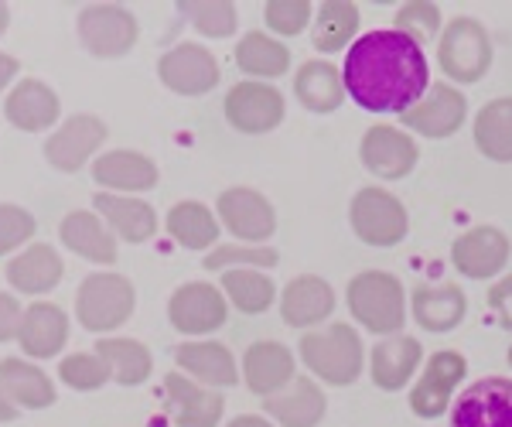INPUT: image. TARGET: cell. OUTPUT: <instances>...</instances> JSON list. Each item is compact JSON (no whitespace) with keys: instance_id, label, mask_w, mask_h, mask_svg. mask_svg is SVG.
Returning <instances> with one entry per match:
<instances>
[{"instance_id":"6da1fadb","label":"cell","mask_w":512,"mask_h":427,"mask_svg":"<svg viewBox=\"0 0 512 427\" xmlns=\"http://www.w3.org/2000/svg\"><path fill=\"white\" fill-rule=\"evenodd\" d=\"M345 93L369 113H410L431 89L424 48L396 28H376L352 41L342 65Z\"/></svg>"},{"instance_id":"7a4b0ae2","label":"cell","mask_w":512,"mask_h":427,"mask_svg":"<svg viewBox=\"0 0 512 427\" xmlns=\"http://www.w3.org/2000/svg\"><path fill=\"white\" fill-rule=\"evenodd\" d=\"M352 318L359 322L366 332L373 335H400L403 322H407V294L403 284L396 281L386 270H362L349 281L345 291Z\"/></svg>"},{"instance_id":"3957f363","label":"cell","mask_w":512,"mask_h":427,"mask_svg":"<svg viewBox=\"0 0 512 427\" xmlns=\"http://www.w3.org/2000/svg\"><path fill=\"white\" fill-rule=\"evenodd\" d=\"M301 359L318 380L332 383V387H352L366 363L362 339L355 335L352 325H332L325 332L301 335Z\"/></svg>"},{"instance_id":"277c9868","label":"cell","mask_w":512,"mask_h":427,"mask_svg":"<svg viewBox=\"0 0 512 427\" xmlns=\"http://www.w3.org/2000/svg\"><path fill=\"white\" fill-rule=\"evenodd\" d=\"M437 65L454 82H478L492 65L489 31L475 18H454L437 41Z\"/></svg>"},{"instance_id":"5b68a950","label":"cell","mask_w":512,"mask_h":427,"mask_svg":"<svg viewBox=\"0 0 512 427\" xmlns=\"http://www.w3.org/2000/svg\"><path fill=\"white\" fill-rule=\"evenodd\" d=\"M352 233L366 246H396L407 236L410 219L403 202L386 188H362L349 205Z\"/></svg>"},{"instance_id":"8992f818","label":"cell","mask_w":512,"mask_h":427,"mask_svg":"<svg viewBox=\"0 0 512 427\" xmlns=\"http://www.w3.org/2000/svg\"><path fill=\"white\" fill-rule=\"evenodd\" d=\"M76 311L89 332H113L134 315V284L120 274L86 277L76 294Z\"/></svg>"},{"instance_id":"52a82bcc","label":"cell","mask_w":512,"mask_h":427,"mask_svg":"<svg viewBox=\"0 0 512 427\" xmlns=\"http://www.w3.org/2000/svg\"><path fill=\"white\" fill-rule=\"evenodd\" d=\"M448 427H512V380L482 376L454 397Z\"/></svg>"},{"instance_id":"ba28073f","label":"cell","mask_w":512,"mask_h":427,"mask_svg":"<svg viewBox=\"0 0 512 427\" xmlns=\"http://www.w3.org/2000/svg\"><path fill=\"white\" fill-rule=\"evenodd\" d=\"M79 38L86 52H93L96 59H120L134 48L137 21L127 7L96 4L79 14Z\"/></svg>"},{"instance_id":"9c48e42d","label":"cell","mask_w":512,"mask_h":427,"mask_svg":"<svg viewBox=\"0 0 512 427\" xmlns=\"http://www.w3.org/2000/svg\"><path fill=\"white\" fill-rule=\"evenodd\" d=\"M465 373H468V363L461 352H451V349L434 352L431 363L420 373L417 387L410 390V410H414L417 417H427V421L441 417L444 410H448V400L454 397V390L465 380Z\"/></svg>"},{"instance_id":"30bf717a","label":"cell","mask_w":512,"mask_h":427,"mask_svg":"<svg viewBox=\"0 0 512 427\" xmlns=\"http://www.w3.org/2000/svg\"><path fill=\"white\" fill-rule=\"evenodd\" d=\"M158 76L164 86L178 96H205L209 89L219 86V65L209 48L185 41V45H178L161 55Z\"/></svg>"},{"instance_id":"8fae6325","label":"cell","mask_w":512,"mask_h":427,"mask_svg":"<svg viewBox=\"0 0 512 427\" xmlns=\"http://www.w3.org/2000/svg\"><path fill=\"white\" fill-rule=\"evenodd\" d=\"M284 96L267 82H239L226 96V120L243 134H270L284 123Z\"/></svg>"},{"instance_id":"7c38bea8","label":"cell","mask_w":512,"mask_h":427,"mask_svg":"<svg viewBox=\"0 0 512 427\" xmlns=\"http://www.w3.org/2000/svg\"><path fill=\"white\" fill-rule=\"evenodd\" d=\"M451 264L458 274L475 281H492L509 264V236L495 226H475L451 246Z\"/></svg>"},{"instance_id":"4fadbf2b","label":"cell","mask_w":512,"mask_h":427,"mask_svg":"<svg viewBox=\"0 0 512 427\" xmlns=\"http://www.w3.org/2000/svg\"><path fill=\"white\" fill-rule=\"evenodd\" d=\"M226 298H222L219 287L195 281V284H181L168 301V318L178 332L185 335H209L219 332L226 325Z\"/></svg>"},{"instance_id":"5bb4252c","label":"cell","mask_w":512,"mask_h":427,"mask_svg":"<svg viewBox=\"0 0 512 427\" xmlns=\"http://www.w3.org/2000/svg\"><path fill=\"white\" fill-rule=\"evenodd\" d=\"M359 158L366 164V171H373L376 178H386V182H396V178H407L410 171L417 168V144L410 134L396 127H369L366 137H362V147H359Z\"/></svg>"},{"instance_id":"9a60e30c","label":"cell","mask_w":512,"mask_h":427,"mask_svg":"<svg viewBox=\"0 0 512 427\" xmlns=\"http://www.w3.org/2000/svg\"><path fill=\"white\" fill-rule=\"evenodd\" d=\"M465 117H468L465 96H461L454 86H448V82H434V86L427 89L424 100H420L410 113H403L400 120H403V127L417 130L420 137L437 141V137H451L454 130L465 123Z\"/></svg>"},{"instance_id":"2e32d148","label":"cell","mask_w":512,"mask_h":427,"mask_svg":"<svg viewBox=\"0 0 512 427\" xmlns=\"http://www.w3.org/2000/svg\"><path fill=\"white\" fill-rule=\"evenodd\" d=\"M219 219L229 233L246 243L267 240V236H274V229H277L274 205L263 199L260 192H253V188H229V192H222L219 195Z\"/></svg>"},{"instance_id":"e0dca14e","label":"cell","mask_w":512,"mask_h":427,"mask_svg":"<svg viewBox=\"0 0 512 427\" xmlns=\"http://www.w3.org/2000/svg\"><path fill=\"white\" fill-rule=\"evenodd\" d=\"M103 141H106V123L93 117V113H79V117L65 120L59 134L45 144V158L59 171H79Z\"/></svg>"},{"instance_id":"ac0fdd59","label":"cell","mask_w":512,"mask_h":427,"mask_svg":"<svg viewBox=\"0 0 512 427\" xmlns=\"http://www.w3.org/2000/svg\"><path fill=\"white\" fill-rule=\"evenodd\" d=\"M335 311V291L328 281H321L315 274H301L284 287L280 298V318L291 328H311L325 322Z\"/></svg>"},{"instance_id":"d6986e66","label":"cell","mask_w":512,"mask_h":427,"mask_svg":"<svg viewBox=\"0 0 512 427\" xmlns=\"http://www.w3.org/2000/svg\"><path fill=\"white\" fill-rule=\"evenodd\" d=\"M420 356H424V349H420L414 335H390V339H383L373 349V356H369L373 383L386 393L403 390L410 383V376L420 369Z\"/></svg>"},{"instance_id":"ffe728a7","label":"cell","mask_w":512,"mask_h":427,"mask_svg":"<svg viewBox=\"0 0 512 427\" xmlns=\"http://www.w3.org/2000/svg\"><path fill=\"white\" fill-rule=\"evenodd\" d=\"M164 390H168L171 400V414H175L178 427H216L222 417V393L216 390H202L198 383H192L181 373H168L164 376Z\"/></svg>"},{"instance_id":"44dd1931","label":"cell","mask_w":512,"mask_h":427,"mask_svg":"<svg viewBox=\"0 0 512 427\" xmlns=\"http://www.w3.org/2000/svg\"><path fill=\"white\" fill-rule=\"evenodd\" d=\"M243 376L246 387L260 397H274L284 387L294 383V356L287 346L280 342H256V346L246 349L243 359Z\"/></svg>"},{"instance_id":"7402d4cb","label":"cell","mask_w":512,"mask_h":427,"mask_svg":"<svg viewBox=\"0 0 512 427\" xmlns=\"http://www.w3.org/2000/svg\"><path fill=\"white\" fill-rule=\"evenodd\" d=\"M410 308L424 332H451L465 318L468 301L458 284H417Z\"/></svg>"},{"instance_id":"603a6c76","label":"cell","mask_w":512,"mask_h":427,"mask_svg":"<svg viewBox=\"0 0 512 427\" xmlns=\"http://www.w3.org/2000/svg\"><path fill=\"white\" fill-rule=\"evenodd\" d=\"M65 339H69V318H65V311L59 305L41 301V305H31L28 311H24L18 342L31 359L59 356Z\"/></svg>"},{"instance_id":"cb8c5ba5","label":"cell","mask_w":512,"mask_h":427,"mask_svg":"<svg viewBox=\"0 0 512 427\" xmlns=\"http://www.w3.org/2000/svg\"><path fill=\"white\" fill-rule=\"evenodd\" d=\"M325 407V393L308 376H294L291 387L267 397V414L277 417L284 427H318V421L325 417Z\"/></svg>"},{"instance_id":"d4e9b609","label":"cell","mask_w":512,"mask_h":427,"mask_svg":"<svg viewBox=\"0 0 512 427\" xmlns=\"http://www.w3.org/2000/svg\"><path fill=\"white\" fill-rule=\"evenodd\" d=\"M62 243L72 253H79L82 260H93V264H113L117 260V243L113 233L99 216L86 209H76L62 219Z\"/></svg>"},{"instance_id":"484cf974","label":"cell","mask_w":512,"mask_h":427,"mask_svg":"<svg viewBox=\"0 0 512 427\" xmlns=\"http://www.w3.org/2000/svg\"><path fill=\"white\" fill-rule=\"evenodd\" d=\"M96 212L106 219V226H113V233L127 243H144L158 233V216L147 202L140 199H120V195L99 192L96 195Z\"/></svg>"},{"instance_id":"4316f807","label":"cell","mask_w":512,"mask_h":427,"mask_svg":"<svg viewBox=\"0 0 512 427\" xmlns=\"http://www.w3.org/2000/svg\"><path fill=\"white\" fill-rule=\"evenodd\" d=\"M93 178L103 188H120V192H147L158 185V168L151 158L137 151H110L93 164Z\"/></svg>"},{"instance_id":"83f0119b","label":"cell","mask_w":512,"mask_h":427,"mask_svg":"<svg viewBox=\"0 0 512 427\" xmlns=\"http://www.w3.org/2000/svg\"><path fill=\"white\" fill-rule=\"evenodd\" d=\"M175 363L209 387H233L239 380L233 352L219 342H185L175 349Z\"/></svg>"},{"instance_id":"f1b7e54d","label":"cell","mask_w":512,"mask_h":427,"mask_svg":"<svg viewBox=\"0 0 512 427\" xmlns=\"http://www.w3.org/2000/svg\"><path fill=\"white\" fill-rule=\"evenodd\" d=\"M7 120L18 130H45L59 120V96L38 79H24L11 96H7Z\"/></svg>"},{"instance_id":"f546056e","label":"cell","mask_w":512,"mask_h":427,"mask_svg":"<svg viewBox=\"0 0 512 427\" xmlns=\"http://www.w3.org/2000/svg\"><path fill=\"white\" fill-rule=\"evenodd\" d=\"M294 93L304 110L335 113L345 100V82L332 62H304L294 76Z\"/></svg>"},{"instance_id":"4dcf8cb0","label":"cell","mask_w":512,"mask_h":427,"mask_svg":"<svg viewBox=\"0 0 512 427\" xmlns=\"http://www.w3.org/2000/svg\"><path fill=\"white\" fill-rule=\"evenodd\" d=\"M62 277V260L48 243H35L31 250H24L21 257H14L7 264V281H11L24 294H45L59 284Z\"/></svg>"},{"instance_id":"1f68e13d","label":"cell","mask_w":512,"mask_h":427,"mask_svg":"<svg viewBox=\"0 0 512 427\" xmlns=\"http://www.w3.org/2000/svg\"><path fill=\"white\" fill-rule=\"evenodd\" d=\"M475 147L492 161H512V96L492 100L475 117Z\"/></svg>"},{"instance_id":"d6a6232c","label":"cell","mask_w":512,"mask_h":427,"mask_svg":"<svg viewBox=\"0 0 512 427\" xmlns=\"http://www.w3.org/2000/svg\"><path fill=\"white\" fill-rule=\"evenodd\" d=\"M236 65L246 76L277 79L291 69V52H287L284 41L260 35V31H250V35H243L236 45Z\"/></svg>"},{"instance_id":"836d02e7","label":"cell","mask_w":512,"mask_h":427,"mask_svg":"<svg viewBox=\"0 0 512 427\" xmlns=\"http://www.w3.org/2000/svg\"><path fill=\"white\" fill-rule=\"evenodd\" d=\"M0 387L11 397V404H21L31 410L55 404L52 380H48L38 366L21 363V359H4V363H0Z\"/></svg>"},{"instance_id":"e575fe53","label":"cell","mask_w":512,"mask_h":427,"mask_svg":"<svg viewBox=\"0 0 512 427\" xmlns=\"http://www.w3.org/2000/svg\"><path fill=\"white\" fill-rule=\"evenodd\" d=\"M355 31H359V7L349 4V0H328V4L318 7L315 28H311V45L318 52L332 55L349 45Z\"/></svg>"},{"instance_id":"d590c367","label":"cell","mask_w":512,"mask_h":427,"mask_svg":"<svg viewBox=\"0 0 512 427\" xmlns=\"http://www.w3.org/2000/svg\"><path fill=\"white\" fill-rule=\"evenodd\" d=\"M96 356L103 359L110 376L123 387H137L151 376V352L134 339H99Z\"/></svg>"},{"instance_id":"8d00e7d4","label":"cell","mask_w":512,"mask_h":427,"mask_svg":"<svg viewBox=\"0 0 512 427\" xmlns=\"http://www.w3.org/2000/svg\"><path fill=\"white\" fill-rule=\"evenodd\" d=\"M222 291L229 294V301H233L243 315H260V311H267L277 298L274 281L253 267L226 270V274H222Z\"/></svg>"},{"instance_id":"74e56055","label":"cell","mask_w":512,"mask_h":427,"mask_svg":"<svg viewBox=\"0 0 512 427\" xmlns=\"http://www.w3.org/2000/svg\"><path fill=\"white\" fill-rule=\"evenodd\" d=\"M168 233L185 246V250H205L216 243L219 223L202 202H178L168 212Z\"/></svg>"},{"instance_id":"f35d334b","label":"cell","mask_w":512,"mask_h":427,"mask_svg":"<svg viewBox=\"0 0 512 427\" xmlns=\"http://www.w3.org/2000/svg\"><path fill=\"white\" fill-rule=\"evenodd\" d=\"M280 260L277 250L270 246H219L216 253L205 257V270H236V267H274Z\"/></svg>"},{"instance_id":"ab89813d","label":"cell","mask_w":512,"mask_h":427,"mask_svg":"<svg viewBox=\"0 0 512 427\" xmlns=\"http://www.w3.org/2000/svg\"><path fill=\"white\" fill-rule=\"evenodd\" d=\"M59 376L62 383H69L72 390H99L106 380H110V369L99 356H86V352H76V356H69L65 363L59 366Z\"/></svg>"},{"instance_id":"60d3db41","label":"cell","mask_w":512,"mask_h":427,"mask_svg":"<svg viewBox=\"0 0 512 427\" xmlns=\"http://www.w3.org/2000/svg\"><path fill=\"white\" fill-rule=\"evenodd\" d=\"M188 14V21L195 24L202 35L209 38H226L236 31V4H226V0H219V4H181Z\"/></svg>"},{"instance_id":"b9f144b4","label":"cell","mask_w":512,"mask_h":427,"mask_svg":"<svg viewBox=\"0 0 512 427\" xmlns=\"http://www.w3.org/2000/svg\"><path fill=\"white\" fill-rule=\"evenodd\" d=\"M263 18H267V28L277 31V35L291 38L301 35L311 21V4L308 0H270L263 7Z\"/></svg>"},{"instance_id":"7bdbcfd3","label":"cell","mask_w":512,"mask_h":427,"mask_svg":"<svg viewBox=\"0 0 512 427\" xmlns=\"http://www.w3.org/2000/svg\"><path fill=\"white\" fill-rule=\"evenodd\" d=\"M396 31H403V35H410L417 41V45H424V41L437 38V31H441V11H437V4H403L400 14H396Z\"/></svg>"},{"instance_id":"ee69618b","label":"cell","mask_w":512,"mask_h":427,"mask_svg":"<svg viewBox=\"0 0 512 427\" xmlns=\"http://www.w3.org/2000/svg\"><path fill=\"white\" fill-rule=\"evenodd\" d=\"M35 236V216L18 205H0V253L18 250Z\"/></svg>"},{"instance_id":"f6af8a7d","label":"cell","mask_w":512,"mask_h":427,"mask_svg":"<svg viewBox=\"0 0 512 427\" xmlns=\"http://www.w3.org/2000/svg\"><path fill=\"white\" fill-rule=\"evenodd\" d=\"M489 308H492L495 322L506 328V332H512V274L489 287Z\"/></svg>"},{"instance_id":"bcb514c9","label":"cell","mask_w":512,"mask_h":427,"mask_svg":"<svg viewBox=\"0 0 512 427\" xmlns=\"http://www.w3.org/2000/svg\"><path fill=\"white\" fill-rule=\"evenodd\" d=\"M21 322H24V311L11 294L0 291V342H11L21 335Z\"/></svg>"},{"instance_id":"7dc6e473","label":"cell","mask_w":512,"mask_h":427,"mask_svg":"<svg viewBox=\"0 0 512 427\" xmlns=\"http://www.w3.org/2000/svg\"><path fill=\"white\" fill-rule=\"evenodd\" d=\"M14 76H18V59H11V55L0 52V89H4Z\"/></svg>"},{"instance_id":"c3c4849f","label":"cell","mask_w":512,"mask_h":427,"mask_svg":"<svg viewBox=\"0 0 512 427\" xmlns=\"http://www.w3.org/2000/svg\"><path fill=\"white\" fill-rule=\"evenodd\" d=\"M7 421H18V407L11 404V397L0 387V424H7Z\"/></svg>"},{"instance_id":"681fc988","label":"cell","mask_w":512,"mask_h":427,"mask_svg":"<svg viewBox=\"0 0 512 427\" xmlns=\"http://www.w3.org/2000/svg\"><path fill=\"white\" fill-rule=\"evenodd\" d=\"M226 427H274L267 417H256V414H243V417H233Z\"/></svg>"},{"instance_id":"f907efd6","label":"cell","mask_w":512,"mask_h":427,"mask_svg":"<svg viewBox=\"0 0 512 427\" xmlns=\"http://www.w3.org/2000/svg\"><path fill=\"white\" fill-rule=\"evenodd\" d=\"M7 21H11V11H7V4H0V35H4Z\"/></svg>"},{"instance_id":"816d5d0a","label":"cell","mask_w":512,"mask_h":427,"mask_svg":"<svg viewBox=\"0 0 512 427\" xmlns=\"http://www.w3.org/2000/svg\"><path fill=\"white\" fill-rule=\"evenodd\" d=\"M509 363H512V349H509Z\"/></svg>"}]
</instances>
